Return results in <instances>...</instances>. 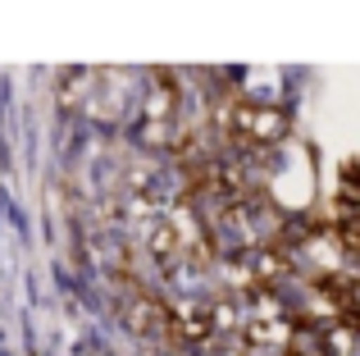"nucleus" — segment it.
I'll return each instance as SVG.
<instances>
[{"label": "nucleus", "instance_id": "f03ea898", "mask_svg": "<svg viewBox=\"0 0 360 356\" xmlns=\"http://www.w3.org/2000/svg\"><path fill=\"white\" fill-rule=\"evenodd\" d=\"M146 251L160 260L165 269H174L178 260L187 256V242H183V233L174 229V220H160L155 229H150V238H146Z\"/></svg>", "mask_w": 360, "mask_h": 356}, {"label": "nucleus", "instance_id": "f257e3e1", "mask_svg": "<svg viewBox=\"0 0 360 356\" xmlns=\"http://www.w3.org/2000/svg\"><path fill=\"white\" fill-rule=\"evenodd\" d=\"M210 338H214L210 306H183V311H174V338H169V343H183V348H205Z\"/></svg>", "mask_w": 360, "mask_h": 356}]
</instances>
